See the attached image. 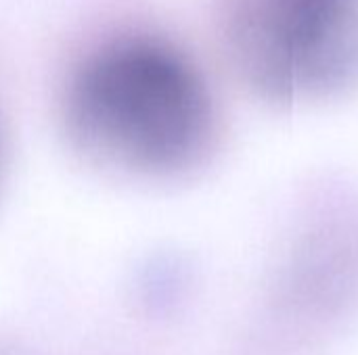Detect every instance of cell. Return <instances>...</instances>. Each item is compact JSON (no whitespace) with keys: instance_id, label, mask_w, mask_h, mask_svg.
Here are the masks:
<instances>
[{"instance_id":"2","label":"cell","mask_w":358,"mask_h":355,"mask_svg":"<svg viewBox=\"0 0 358 355\" xmlns=\"http://www.w3.org/2000/svg\"><path fill=\"white\" fill-rule=\"evenodd\" d=\"M235 73L273 103H315L358 84V0H227Z\"/></svg>"},{"instance_id":"3","label":"cell","mask_w":358,"mask_h":355,"mask_svg":"<svg viewBox=\"0 0 358 355\" xmlns=\"http://www.w3.org/2000/svg\"><path fill=\"white\" fill-rule=\"evenodd\" d=\"M0 172H2V144H0Z\"/></svg>"},{"instance_id":"1","label":"cell","mask_w":358,"mask_h":355,"mask_svg":"<svg viewBox=\"0 0 358 355\" xmlns=\"http://www.w3.org/2000/svg\"><path fill=\"white\" fill-rule=\"evenodd\" d=\"M65 123L92 161L132 176L182 174L212 151L216 107L197 67L149 36L111 40L71 71Z\"/></svg>"}]
</instances>
